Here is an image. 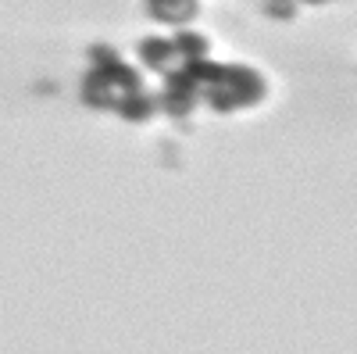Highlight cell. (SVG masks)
<instances>
[{
  "mask_svg": "<svg viewBox=\"0 0 357 354\" xmlns=\"http://www.w3.org/2000/svg\"><path fill=\"white\" fill-rule=\"evenodd\" d=\"M268 97V82L257 68L247 65H218L211 57L183 68L178 75L165 79V94L158 97L165 111H190V108H211V111H243L257 108Z\"/></svg>",
  "mask_w": 357,
  "mask_h": 354,
  "instance_id": "cell-1",
  "label": "cell"
},
{
  "mask_svg": "<svg viewBox=\"0 0 357 354\" xmlns=\"http://www.w3.org/2000/svg\"><path fill=\"white\" fill-rule=\"evenodd\" d=\"M86 101H93L97 108H107V111H118L129 122H146L161 108V101L151 97L146 82L139 79V72L114 54H104V65L89 72Z\"/></svg>",
  "mask_w": 357,
  "mask_h": 354,
  "instance_id": "cell-2",
  "label": "cell"
},
{
  "mask_svg": "<svg viewBox=\"0 0 357 354\" xmlns=\"http://www.w3.org/2000/svg\"><path fill=\"white\" fill-rule=\"evenodd\" d=\"M204 57H211V40L193 33V29H183L178 25V33H168V36H146L139 43V61L143 68H151L165 79L178 75L183 68L204 61Z\"/></svg>",
  "mask_w": 357,
  "mask_h": 354,
  "instance_id": "cell-3",
  "label": "cell"
},
{
  "mask_svg": "<svg viewBox=\"0 0 357 354\" xmlns=\"http://www.w3.org/2000/svg\"><path fill=\"white\" fill-rule=\"evenodd\" d=\"M146 11L165 25H190L197 18L200 4L197 0H146Z\"/></svg>",
  "mask_w": 357,
  "mask_h": 354,
  "instance_id": "cell-4",
  "label": "cell"
}]
</instances>
